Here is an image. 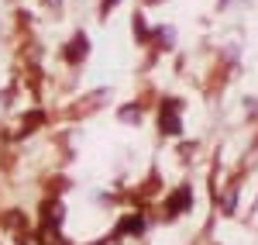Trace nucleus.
I'll list each match as a JSON object with an SVG mask.
<instances>
[{
	"mask_svg": "<svg viewBox=\"0 0 258 245\" xmlns=\"http://www.w3.org/2000/svg\"><path fill=\"white\" fill-rule=\"evenodd\" d=\"M86 48H90L86 35H73V41L62 48V56H66L69 62H83V59H86Z\"/></svg>",
	"mask_w": 258,
	"mask_h": 245,
	"instance_id": "nucleus-1",
	"label": "nucleus"
},
{
	"mask_svg": "<svg viewBox=\"0 0 258 245\" xmlns=\"http://www.w3.org/2000/svg\"><path fill=\"white\" fill-rule=\"evenodd\" d=\"M145 4H162V0H145Z\"/></svg>",
	"mask_w": 258,
	"mask_h": 245,
	"instance_id": "nucleus-2",
	"label": "nucleus"
}]
</instances>
